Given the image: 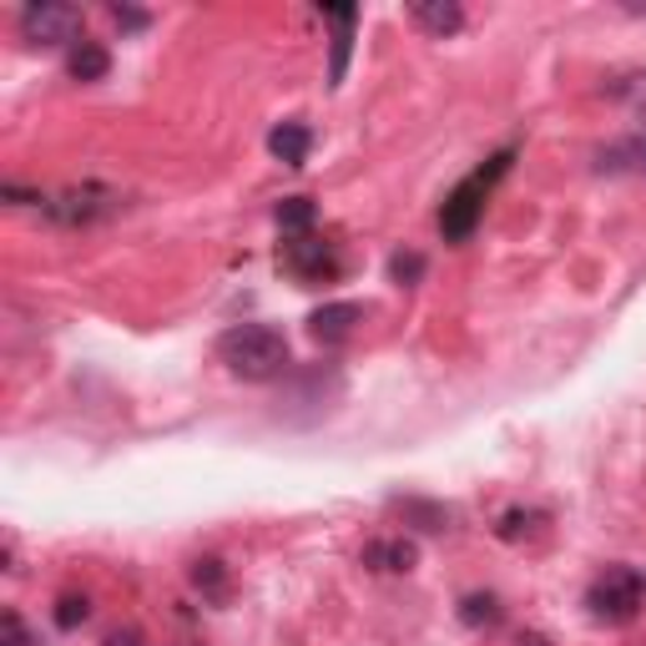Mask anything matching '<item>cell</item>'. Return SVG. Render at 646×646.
Returning <instances> with one entry per match:
<instances>
[{
	"instance_id": "7c38bea8",
	"label": "cell",
	"mask_w": 646,
	"mask_h": 646,
	"mask_svg": "<svg viewBox=\"0 0 646 646\" xmlns=\"http://www.w3.org/2000/svg\"><path fill=\"white\" fill-rule=\"evenodd\" d=\"M419 551H414V540H369L364 546V566L369 571H414Z\"/></svg>"
},
{
	"instance_id": "6da1fadb",
	"label": "cell",
	"mask_w": 646,
	"mask_h": 646,
	"mask_svg": "<svg viewBox=\"0 0 646 646\" xmlns=\"http://www.w3.org/2000/svg\"><path fill=\"white\" fill-rule=\"evenodd\" d=\"M217 359L228 364L233 379L263 384L288 369V338L278 334L273 323H238V329L217 338Z\"/></svg>"
},
{
	"instance_id": "cb8c5ba5",
	"label": "cell",
	"mask_w": 646,
	"mask_h": 646,
	"mask_svg": "<svg viewBox=\"0 0 646 646\" xmlns=\"http://www.w3.org/2000/svg\"><path fill=\"white\" fill-rule=\"evenodd\" d=\"M515 646H551V642H546L540 632H520V636H515Z\"/></svg>"
},
{
	"instance_id": "5b68a950",
	"label": "cell",
	"mask_w": 646,
	"mask_h": 646,
	"mask_svg": "<svg viewBox=\"0 0 646 646\" xmlns=\"http://www.w3.org/2000/svg\"><path fill=\"white\" fill-rule=\"evenodd\" d=\"M21 36L31 46H66L82 36V11L66 0H31L21 11Z\"/></svg>"
},
{
	"instance_id": "9c48e42d",
	"label": "cell",
	"mask_w": 646,
	"mask_h": 646,
	"mask_svg": "<svg viewBox=\"0 0 646 646\" xmlns=\"http://www.w3.org/2000/svg\"><path fill=\"white\" fill-rule=\"evenodd\" d=\"M395 505L399 515H405L409 526L414 530H430V536H444V530H450V520H455V510H450V505H440V500H419V495H395Z\"/></svg>"
},
{
	"instance_id": "d4e9b609",
	"label": "cell",
	"mask_w": 646,
	"mask_h": 646,
	"mask_svg": "<svg viewBox=\"0 0 646 646\" xmlns=\"http://www.w3.org/2000/svg\"><path fill=\"white\" fill-rule=\"evenodd\" d=\"M632 152H636V157H642V162H646V142H636V147H632Z\"/></svg>"
},
{
	"instance_id": "7a4b0ae2",
	"label": "cell",
	"mask_w": 646,
	"mask_h": 646,
	"mask_svg": "<svg viewBox=\"0 0 646 646\" xmlns=\"http://www.w3.org/2000/svg\"><path fill=\"white\" fill-rule=\"evenodd\" d=\"M510 162H515V147H505V152H495L485 168H475L455 192H450V197H444V207H440V233H444V243H465L470 233L480 228L485 197H491L495 182L510 172Z\"/></svg>"
},
{
	"instance_id": "52a82bcc",
	"label": "cell",
	"mask_w": 646,
	"mask_h": 646,
	"mask_svg": "<svg viewBox=\"0 0 646 646\" xmlns=\"http://www.w3.org/2000/svg\"><path fill=\"white\" fill-rule=\"evenodd\" d=\"M359 319H364L359 303H348V299L323 303V309L309 313V334L319 338V344H344V338L354 334V323H359Z\"/></svg>"
},
{
	"instance_id": "2e32d148",
	"label": "cell",
	"mask_w": 646,
	"mask_h": 646,
	"mask_svg": "<svg viewBox=\"0 0 646 646\" xmlns=\"http://www.w3.org/2000/svg\"><path fill=\"white\" fill-rule=\"evenodd\" d=\"M313 217H319L313 197H283V203H278V228L293 233V238H303V233L313 228Z\"/></svg>"
},
{
	"instance_id": "44dd1931",
	"label": "cell",
	"mask_w": 646,
	"mask_h": 646,
	"mask_svg": "<svg viewBox=\"0 0 646 646\" xmlns=\"http://www.w3.org/2000/svg\"><path fill=\"white\" fill-rule=\"evenodd\" d=\"M611 91L626 96V101H636V107H646V72H642V76H626V82H616Z\"/></svg>"
},
{
	"instance_id": "5bb4252c",
	"label": "cell",
	"mask_w": 646,
	"mask_h": 646,
	"mask_svg": "<svg viewBox=\"0 0 646 646\" xmlns=\"http://www.w3.org/2000/svg\"><path fill=\"white\" fill-rule=\"evenodd\" d=\"M505 616V606H500V596H491V591H470L465 601H460V622L465 626H495Z\"/></svg>"
},
{
	"instance_id": "30bf717a",
	"label": "cell",
	"mask_w": 646,
	"mask_h": 646,
	"mask_svg": "<svg viewBox=\"0 0 646 646\" xmlns=\"http://www.w3.org/2000/svg\"><path fill=\"white\" fill-rule=\"evenodd\" d=\"M268 152H273L283 168H303L309 152H313V132L303 127V121H283V127L268 132Z\"/></svg>"
},
{
	"instance_id": "e0dca14e",
	"label": "cell",
	"mask_w": 646,
	"mask_h": 646,
	"mask_svg": "<svg viewBox=\"0 0 646 646\" xmlns=\"http://www.w3.org/2000/svg\"><path fill=\"white\" fill-rule=\"evenodd\" d=\"M389 278H395L399 288L419 283V278H424V252H414V248H399L395 258H389Z\"/></svg>"
},
{
	"instance_id": "7402d4cb",
	"label": "cell",
	"mask_w": 646,
	"mask_h": 646,
	"mask_svg": "<svg viewBox=\"0 0 646 646\" xmlns=\"http://www.w3.org/2000/svg\"><path fill=\"white\" fill-rule=\"evenodd\" d=\"M111 15H117L121 31H142L147 25V11H132V6H111Z\"/></svg>"
},
{
	"instance_id": "8992f818",
	"label": "cell",
	"mask_w": 646,
	"mask_h": 646,
	"mask_svg": "<svg viewBox=\"0 0 646 646\" xmlns=\"http://www.w3.org/2000/svg\"><path fill=\"white\" fill-rule=\"evenodd\" d=\"M283 268L299 278V283H329V278H338V252H334V243L303 233V238L283 243Z\"/></svg>"
},
{
	"instance_id": "d6986e66",
	"label": "cell",
	"mask_w": 646,
	"mask_h": 646,
	"mask_svg": "<svg viewBox=\"0 0 646 646\" xmlns=\"http://www.w3.org/2000/svg\"><path fill=\"white\" fill-rule=\"evenodd\" d=\"M536 520H540V510H505L500 526H495V536H500V540H520L530 526H536Z\"/></svg>"
},
{
	"instance_id": "8fae6325",
	"label": "cell",
	"mask_w": 646,
	"mask_h": 646,
	"mask_svg": "<svg viewBox=\"0 0 646 646\" xmlns=\"http://www.w3.org/2000/svg\"><path fill=\"white\" fill-rule=\"evenodd\" d=\"M409 15H414L419 31H430V36H455L460 25H465V11H460L455 0H419V6H409Z\"/></svg>"
},
{
	"instance_id": "277c9868",
	"label": "cell",
	"mask_w": 646,
	"mask_h": 646,
	"mask_svg": "<svg viewBox=\"0 0 646 646\" xmlns=\"http://www.w3.org/2000/svg\"><path fill=\"white\" fill-rule=\"evenodd\" d=\"M642 601H646V586H642V575H636L632 566H606V571L591 581V591H586V611L596 616V622H606V626L636 622Z\"/></svg>"
},
{
	"instance_id": "3957f363",
	"label": "cell",
	"mask_w": 646,
	"mask_h": 646,
	"mask_svg": "<svg viewBox=\"0 0 646 646\" xmlns=\"http://www.w3.org/2000/svg\"><path fill=\"white\" fill-rule=\"evenodd\" d=\"M121 207H127V197L117 187H107V182H72V187L51 192L46 203H41V213L56 228H96V223L117 217Z\"/></svg>"
},
{
	"instance_id": "ffe728a7",
	"label": "cell",
	"mask_w": 646,
	"mask_h": 646,
	"mask_svg": "<svg viewBox=\"0 0 646 646\" xmlns=\"http://www.w3.org/2000/svg\"><path fill=\"white\" fill-rule=\"evenodd\" d=\"M0 646H31V632H25L21 611H6V616H0Z\"/></svg>"
},
{
	"instance_id": "ac0fdd59",
	"label": "cell",
	"mask_w": 646,
	"mask_h": 646,
	"mask_svg": "<svg viewBox=\"0 0 646 646\" xmlns=\"http://www.w3.org/2000/svg\"><path fill=\"white\" fill-rule=\"evenodd\" d=\"M86 616H91V601H86V596H61L56 601V626H61V632L86 626Z\"/></svg>"
},
{
	"instance_id": "ba28073f",
	"label": "cell",
	"mask_w": 646,
	"mask_h": 646,
	"mask_svg": "<svg viewBox=\"0 0 646 646\" xmlns=\"http://www.w3.org/2000/svg\"><path fill=\"white\" fill-rule=\"evenodd\" d=\"M323 21L334 25V56H329V86L344 82L348 72V51H354V25H359V11L354 6H323Z\"/></svg>"
},
{
	"instance_id": "9a60e30c",
	"label": "cell",
	"mask_w": 646,
	"mask_h": 646,
	"mask_svg": "<svg viewBox=\"0 0 646 646\" xmlns=\"http://www.w3.org/2000/svg\"><path fill=\"white\" fill-rule=\"evenodd\" d=\"M192 586L203 591L207 601H223V596H228V566L217 561V556H203V561H192Z\"/></svg>"
},
{
	"instance_id": "4fadbf2b",
	"label": "cell",
	"mask_w": 646,
	"mask_h": 646,
	"mask_svg": "<svg viewBox=\"0 0 646 646\" xmlns=\"http://www.w3.org/2000/svg\"><path fill=\"white\" fill-rule=\"evenodd\" d=\"M111 72V56L101 41H76L72 56H66V76L72 82H101V76Z\"/></svg>"
},
{
	"instance_id": "603a6c76",
	"label": "cell",
	"mask_w": 646,
	"mask_h": 646,
	"mask_svg": "<svg viewBox=\"0 0 646 646\" xmlns=\"http://www.w3.org/2000/svg\"><path fill=\"white\" fill-rule=\"evenodd\" d=\"M107 646H142V636H137V632H111Z\"/></svg>"
}]
</instances>
